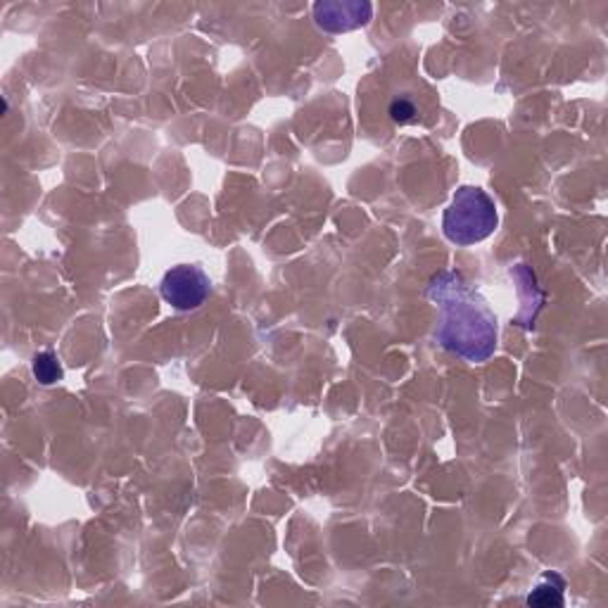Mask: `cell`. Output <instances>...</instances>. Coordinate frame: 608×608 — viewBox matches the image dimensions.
<instances>
[{
	"label": "cell",
	"instance_id": "obj_1",
	"mask_svg": "<svg viewBox=\"0 0 608 608\" xmlns=\"http://www.w3.org/2000/svg\"><path fill=\"white\" fill-rule=\"evenodd\" d=\"M428 297L440 305L443 321L437 341L457 357L483 364L497 347V317L461 274L443 272L428 283Z\"/></svg>",
	"mask_w": 608,
	"mask_h": 608
},
{
	"label": "cell",
	"instance_id": "obj_2",
	"mask_svg": "<svg viewBox=\"0 0 608 608\" xmlns=\"http://www.w3.org/2000/svg\"><path fill=\"white\" fill-rule=\"evenodd\" d=\"M500 217L492 197L478 186H461L443 217V231L455 245L483 243L497 229Z\"/></svg>",
	"mask_w": 608,
	"mask_h": 608
},
{
	"label": "cell",
	"instance_id": "obj_3",
	"mask_svg": "<svg viewBox=\"0 0 608 608\" xmlns=\"http://www.w3.org/2000/svg\"><path fill=\"white\" fill-rule=\"evenodd\" d=\"M160 292L167 305H172L179 312H191L207 300L209 278L197 264H181L164 274Z\"/></svg>",
	"mask_w": 608,
	"mask_h": 608
},
{
	"label": "cell",
	"instance_id": "obj_4",
	"mask_svg": "<svg viewBox=\"0 0 608 608\" xmlns=\"http://www.w3.org/2000/svg\"><path fill=\"white\" fill-rule=\"evenodd\" d=\"M374 15L371 3H317L314 20L323 32L343 34L369 24Z\"/></svg>",
	"mask_w": 608,
	"mask_h": 608
},
{
	"label": "cell",
	"instance_id": "obj_5",
	"mask_svg": "<svg viewBox=\"0 0 608 608\" xmlns=\"http://www.w3.org/2000/svg\"><path fill=\"white\" fill-rule=\"evenodd\" d=\"M563 589L565 580L559 573H547L540 585H537L528 594V606H542V608H554L563 606Z\"/></svg>",
	"mask_w": 608,
	"mask_h": 608
},
{
	"label": "cell",
	"instance_id": "obj_6",
	"mask_svg": "<svg viewBox=\"0 0 608 608\" xmlns=\"http://www.w3.org/2000/svg\"><path fill=\"white\" fill-rule=\"evenodd\" d=\"M34 376L38 383H44V386H53V383H58V380H62V366H60V359L55 352H41V355L34 357Z\"/></svg>",
	"mask_w": 608,
	"mask_h": 608
},
{
	"label": "cell",
	"instance_id": "obj_7",
	"mask_svg": "<svg viewBox=\"0 0 608 608\" xmlns=\"http://www.w3.org/2000/svg\"><path fill=\"white\" fill-rule=\"evenodd\" d=\"M390 117L398 124H409L416 119V107L412 101H406V97H398V101H392L390 105Z\"/></svg>",
	"mask_w": 608,
	"mask_h": 608
}]
</instances>
